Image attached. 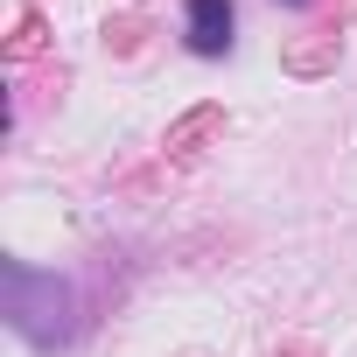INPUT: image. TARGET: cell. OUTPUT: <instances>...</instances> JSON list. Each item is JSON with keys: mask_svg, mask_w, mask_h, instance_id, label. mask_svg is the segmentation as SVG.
I'll return each mask as SVG.
<instances>
[{"mask_svg": "<svg viewBox=\"0 0 357 357\" xmlns=\"http://www.w3.org/2000/svg\"><path fill=\"white\" fill-rule=\"evenodd\" d=\"M190 50L197 56L231 50V0H190Z\"/></svg>", "mask_w": 357, "mask_h": 357, "instance_id": "1", "label": "cell"}]
</instances>
